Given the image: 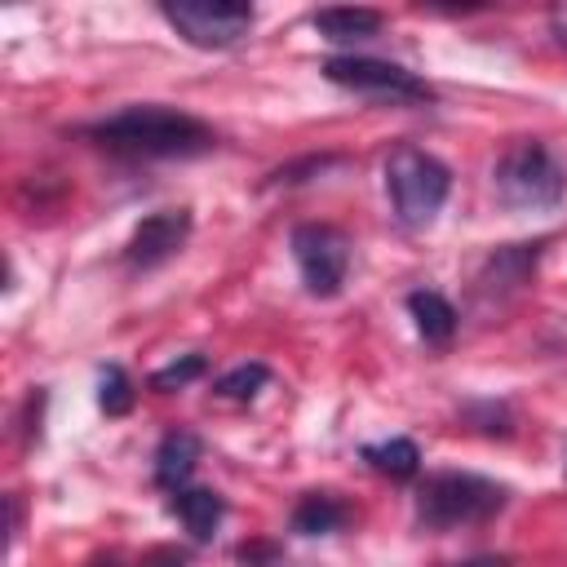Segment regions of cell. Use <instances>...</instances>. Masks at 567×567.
Returning <instances> with one entry per match:
<instances>
[{
	"instance_id": "obj_20",
	"label": "cell",
	"mask_w": 567,
	"mask_h": 567,
	"mask_svg": "<svg viewBox=\"0 0 567 567\" xmlns=\"http://www.w3.org/2000/svg\"><path fill=\"white\" fill-rule=\"evenodd\" d=\"M549 31H554V40L567 49V4H558V9L549 13Z\"/></svg>"
},
{
	"instance_id": "obj_21",
	"label": "cell",
	"mask_w": 567,
	"mask_h": 567,
	"mask_svg": "<svg viewBox=\"0 0 567 567\" xmlns=\"http://www.w3.org/2000/svg\"><path fill=\"white\" fill-rule=\"evenodd\" d=\"M461 567H509L505 558H470V563H461Z\"/></svg>"
},
{
	"instance_id": "obj_9",
	"label": "cell",
	"mask_w": 567,
	"mask_h": 567,
	"mask_svg": "<svg viewBox=\"0 0 567 567\" xmlns=\"http://www.w3.org/2000/svg\"><path fill=\"white\" fill-rule=\"evenodd\" d=\"M199 456H204V443H199L195 430H168L155 447V483L164 492H182L190 483Z\"/></svg>"
},
{
	"instance_id": "obj_1",
	"label": "cell",
	"mask_w": 567,
	"mask_h": 567,
	"mask_svg": "<svg viewBox=\"0 0 567 567\" xmlns=\"http://www.w3.org/2000/svg\"><path fill=\"white\" fill-rule=\"evenodd\" d=\"M84 137L124 159H190V155H204L217 146V133L204 120H195L190 111L164 106V102L124 106V111L89 124Z\"/></svg>"
},
{
	"instance_id": "obj_22",
	"label": "cell",
	"mask_w": 567,
	"mask_h": 567,
	"mask_svg": "<svg viewBox=\"0 0 567 567\" xmlns=\"http://www.w3.org/2000/svg\"><path fill=\"white\" fill-rule=\"evenodd\" d=\"M84 567H115V554H97V558H89Z\"/></svg>"
},
{
	"instance_id": "obj_14",
	"label": "cell",
	"mask_w": 567,
	"mask_h": 567,
	"mask_svg": "<svg viewBox=\"0 0 567 567\" xmlns=\"http://www.w3.org/2000/svg\"><path fill=\"white\" fill-rule=\"evenodd\" d=\"M350 523V505L337 501L332 492H306L292 509V532L301 536H332Z\"/></svg>"
},
{
	"instance_id": "obj_15",
	"label": "cell",
	"mask_w": 567,
	"mask_h": 567,
	"mask_svg": "<svg viewBox=\"0 0 567 567\" xmlns=\"http://www.w3.org/2000/svg\"><path fill=\"white\" fill-rule=\"evenodd\" d=\"M363 461L385 478H412L421 470V447L412 439H385V443H368Z\"/></svg>"
},
{
	"instance_id": "obj_2",
	"label": "cell",
	"mask_w": 567,
	"mask_h": 567,
	"mask_svg": "<svg viewBox=\"0 0 567 567\" xmlns=\"http://www.w3.org/2000/svg\"><path fill=\"white\" fill-rule=\"evenodd\" d=\"M509 487L483 474H465V470H443L430 474L416 487V523L425 532H452V527H474L487 523L505 509Z\"/></svg>"
},
{
	"instance_id": "obj_11",
	"label": "cell",
	"mask_w": 567,
	"mask_h": 567,
	"mask_svg": "<svg viewBox=\"0 0 567 567\" xmlns=\"http://www.w3.org/2000/svg\"><path fill=\"white\" fill-rule=\"evenodd\" d=\"M315 31L332 44H363L372 35H381L385 18L377 9H354V4H337V9H319L315 18Z\"/></svg>"
},
{
	"instance_id": "obj_6",
	"label": "cell",
	"mask_w": 567,
	"mask_h": 567,
	"mask_svg": "<svg viewBox=\"0 0 567 567\" xmlns=\"http://www.w3.org/2000/svg\"><path fill=\"white\" fill-rule=\"evenodd\" d=\"M323 80L350 89V93H363V97H377V102H399V106H412V102H434V89L412 75L408 66L399 62H381V58H363V53H341V58H328L323 66Z\"/></svg>"
},
{
	"instance_id": "obj_16",
	"label": "cell",
	"mask_w": 567,
	"mask_h": 567,
	"mask_svg": "<svg viewBox=\"0 0 567 567\" xmlns=\"http://www.w3.org/2000/svg\"><path fill=\"white\" fill-rule=\"evenodd\" d=\"M266 385H270V368L252 359V363H239V368L221 372L217 385H213V394H217V399H230V403H248V399H257Z\"/></svg>"
},
{
	"instance_id": "obj_3",
	"label": "cell",
	"mask_w": 567,
	"mask_h": 567,
	"mask_svg": "<svg viewBox=\"0 0 567 567\" xmlns=\"http://www.w3.org/2000/svg\"><path fill=\"white\" fill-rule=\"evenodd\" d=\"M492 190L514 213H549L567 195V164L536 137L514 142L492 168Z\"/></svg>"
},
{
	"instance_id": "obj_19",
	"label": "cell",
	"mask_w": 567,
	"mask_h": 567,
	"mask_svg": "<svg viewBox=\"0 0 567 567\" xmlns=\"http://www.w3.org/2000/svg\"><path fill=\"white\" fill-rule=\"evenodd\" d=\"M142 567H186V554H182V549H168V545H164V549H151Z\"/></svg>"
},
{
	"instance_id": "obj_17",
	"label": "cell",
	"mask_w": 567,
	"mask_h": 567,
	"mask_svg": "<svg viewBox=\"0 0 567 567\" xmlns=\"http://www.w3.org/2000/svg\"><path fill=\"white\" fill-rule=\"evenodd\" d=\"M133 399H137V390H133L128 372H124L120 363H106V368L97 372V408H102L106 416H128V412H133Z\"/></svg>"
},
{
	"instance_id": "obj_5",
	"label": "cell",
	"mask_w": 567,
	"mask_h": 567,
	"mask_svg": "<svg viewBox=\"0 0 567 567\" xmlns=\"http://www.w3.org/2000/svg\"><path fill=\"white\" fill-rule=\"evenodd\" d=\"M288 248H292V261L301 270V284L310 297H337L346 288V275H350V235L341 226H328V221H301L292 226L288 235Z\"/></svg>"
},
{
	"instance_id": "obj_4",
	"label": "cell",
	"mask_w": 567,
	"mask_h": 567,
	"mask_svg": "<svg viewBox=\"0 0 567 567\" xmlns=\"http://www.w3.org/2000/svg\"><path fill=\"white\" fill-rule=\"evenodd\" d=\"M385 190H390L394 217H399L403 226L421 230V226H430V221L439 217V208L447 204V195H452V168H447L439 155H430V151L403 142V146H394L390 159H385Z\"/></svg>"
},
{
	"instance_id": "obj_8",
	"label": "cell",
	"mask_w": 567,
	"mask_h": 567,
	"mask_svg": "<svg viewBox=\"0 0 567 567\" xmlns=\"http://www.w3.org/2000/svg\"><path fill=\"white\" fill-rule=\"evenodd\" d=\"M186 239H190V208H159L133 226L124 244V261L133 270H155L168 257H177Z\"/></svg>"
},
{
	"instance_id": "obj_18",
	"label": "cell",
	"mask_w": 567,
	"mask_h": 567,
	"mask_svg": "<svg viewBox=\"0 0 567 567\" xmlns=\"http://www.w3.org/2000/svg\"><path fill=\"white\" fill-rule=\"evenodd\" d=\"M204 372H208V359H204V354H182V359H173L168 368H159V372L151 377V385L168 394V390H182V385L199 381Z\"/></svg>"
},
{
	"instance_id": "obj_10",
	"label": "cell",
	"mask_w": 567,
	"mask_h": 567,
	"mask_svg": "<svg viewBox=\"0 0 567 567\" xmlns=\"http://www.w3.org/2000/svg\"><path fill=\"white\" fill-rule=\"evenodd\" d=\"M173 514L182 518V527L190 532V540H213L217 536V527H221V518H226V501L213 492V487H182V492H173Z\"/></svg>"
},
{
	"instance_id": "obj_13",
	"label": "cell",
	"mask_w": 567,
	"mask_h": 567,
	"mask_svg": "<svg viewBox=\"0 0 567 567\" xmlns=\"http://www.w3.org/2000/svg\"><path fill=\"white\" fill-rule=\"evenodd\" d=\"M536 257H540V244H505V248H496V252L487 257L483 275H478V288H483V292H496V288L505 292V288L527 284Z\"/></svg>"
},
{
	"instance_id": "obj_23",
	"label": "cell",
	"mask_w": 567,
	"mask_h": 567,
	"mask_svg": "<svg viewBox=\"0 0 567 567\" xmlns=\"http://www.w3.org/2000/svg\"><path fill=\"white\" fill-rule=\"evenodd\" d=\"M563 470H567V461H563Z\"/></svg>"
},
{
	"instance_id": "obj_12",
	"label": "cell",
	"mask_w": 567,
	"mask_h": 567,
	"mask_svg": "<svg viewBox=\"0 0 567 567\" xmlns=\"http://www.w3.org/2000/svg\"><path fill=\"white\" fill-rule=\"evenodd\" d=\"M408 315H412L421 341H430V346H447V341L456 337V323H461L456 306H452L443 292H434V288L408 292Z\"/></svg>"
},
{
	"instance_id": "obj_7",
	"label": "cell",
	"mask_w": 567,
	"mask_h": 567,
	"mask_svg": "<svg viewBox=\"0 0 567 567\" xmlns=\"http://www.w3.org/2000/svg\"><path fill=\"white\" fill-rule=\"evenodd\" d=\"M159 18L195 49H230L252 31L257 13L252 4H235V0H177V4H159Z\"/></svg>"
}]
</instances>
